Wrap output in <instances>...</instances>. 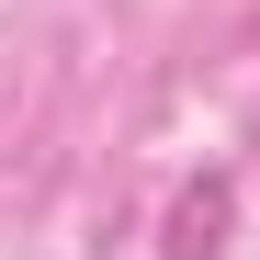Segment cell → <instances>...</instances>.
I'll return each instance as SVG.
<instances>
[{
  "mask_svg": "<svg viewBox=\"0 0 260 260\" xmlns=\"http://www.w3.org/2000/svg\"><path fill=\"white\" fill-rule=\"evenodd\" d=\"M215 226H226V192H204V204H181V238H170V260H215V249H226Z\"/></svg>",
  "mask_w": 260,
  "mask_h": 260,
  "instance_id": "6da1fadb",
  "label": "cell"
}]
</instances>
